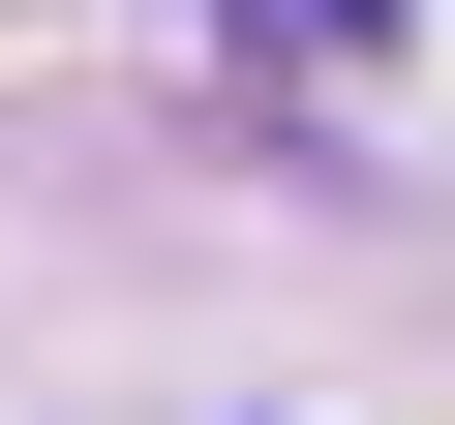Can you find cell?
Masks as SVG:
<instances>
[{"mask_svg":"<svg viewBox=\"0 0 455 425\" xmlns=\"http://www.w3.org/2000/svg\"><path fill=\"white\" fill-rule=\"evenodd\" d=\"M243 61H395V0H212Z\"/></svg>","mask_w":455,"mask_h":425,"instance_id":"6da1fadb","label":"cell"}]
</instances>
